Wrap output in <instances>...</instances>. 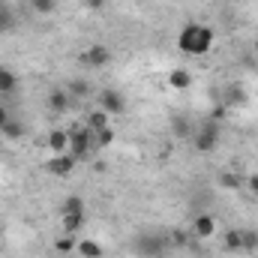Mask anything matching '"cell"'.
Instances as JSON below:
<instances>
[{
  "mask_svg": "<svg viewBox=\"0 0 258 258\" xmlns=\"http://www.w3.org/2000/svg\"><path fill=\"white\" fill-rule=\"evenodd\" d=\"M213 45V30L204 24H186L177 36V48L183 54H207Z\"/></svg>",
  "mask_w": 258,
  "mask_h": 258,
  "instance_id": "1",
  "label": "cell"
},
{
  "mask_svg": "<svg viewBox=\"0 0 258 258\" xmlns=\"http://www.w3.org/2000/svg\"><path fill=\"white\" fill-rule=\"evenodd\" d=\"M132 252L141 258H162L168 252V237L156 234V231H144L132 240Z\"/></svg>",
  "mask_w": 258,
  "mask_h": 258,
  "instance_id": "2",
  "label": "cell"
},
{
  "mask_svg": "<svg viewBox=\"0 0 258 258\" xmlns=\"http://www.w3.org/2000/svg\"><path fill=\"white\" fill-rule=\"evenodd\" d=\"M90 135H93V129L90 126H72L69 129V156H75V159H87L90 156Z\"/></svg>",
  "mask_w": 258,
  "mask_h": 258,
  "instance_id": "3",
  "label": "cell"
},
{
  "mask_svg": "<svg viewBox=\"0 0 258 258\" xmlns=\"http://www.w3.org/2000/svg\"><path fill=\"white\" fill-rule=\"evenodd\" d=\"M195 150L198 153H213L216 144H219V126L216 123H204V126L195 132Z\"/></svg>",
  "mask_w": 258,
  "mask_h": 258,
  "instance_id": "4",
  "label": "cell"
},
{
  "mask_svg": "<svg viewBox=\"0 0 258 258\" xmlns=\"http://www.w3.org/2000/svg\"><path fill=\"white\" fill-rule=\"evenodd\" d=\"M99 108H102L105 114H123V111H126V99H123L120 90L105 87V90L99 93Z\"/></svg>",
  "mask_w": 258,
  "mask_h": 258,
  "instance_id": "5",
  "label": "cell"
},
{
  "mask_svg": "<svg viewBox=\"0 0 258 258\" xmlns=\"http://www.w3.org/2000/svg\"><path fill=\"white\" fill-rule=\"evenodd\" d=\"M75 156H69V153H54L51 159H48V171L51 174H57V177H66V174H72V168H75Z\"/></svg>",
  "mask_w": 258,
  "mask_h": 258,
  "instance_id": "6",
  "label": "cell"
},
{
  "mask_svg": "<svg viewBox=\"0 0 258 258\" xmlns=\"http://www.w3.org/2000/svg\"><path fill=\"white\" fill-rule=\"evenodd\" d=\"M111 60V51L105 48V45H93V48H87L84 54H81V63L93 66V69H99V66H105Z\"/></svg>",
  "mask_w": 258,
  "mask_h": 258,
  "instance_id": "7",
  "label": "cell"
},
{
  "mask_svg": "<svg viewBox=\"0 0 258 258\" xmlns=\"http://www.w3.org/2000/svg\"><path fill=\"white\" fill-rule=\"evenodd\" d=\"M192 231H195V237H210L216 231V219L210 213H198L192 219Z\"/></svg>",
  "mask_w": 258,
  "mask_h": 258,
  "instance_id": "8",
  "label": "cell"
},
{
  "mask_svg": "<svg viewBox=\"0 0 258 258\" xmlns=\"http://www.w3.org/2000/svg\"><path fill=\"white\" fill-rule=\"evenodd\" d=\"M222 105L228 108V105H246V90L243 87H237V84H231V87H225V96H222Z\"/></svg>",
  "mask_w": 258,
  "mask_h": 258,
  "instance_id": "9",
  "label": "cell"
},
{
  "mask_svg": "<svg viewBox=\"0 0 258 258\" xmlns=\"http://www.w3.org/2000/svg\"><path fill=\"white\" fill-rule=\"evenodd\" d=\"M48 147H51V153H66V150H69V132L54 129V132L48 135Z\"/></svg>",
  "mask_w": 258,
  "mask_h": 258,
  "instance_id": "10",
  "label": "cell"
},
{
  "mask_svg": "<svg viewBox=\"0 0 258 258\" xmlns=\"http://www.w3.org/2000/svg\"><path fill=\"white\" fill-rule=\"evenodd\" d=\"M48 108H51V111H57V114H60V111H66V108H69V93L54 87V90L48 93Z\"/></svg>",
  "mask_w": 258,
  "mask_h": 258,
  "instance_id": "11",
  "label": "cell"
},
{
  "mask_svg": "<svg viewBox=\"0 0 258 258\" xmlns=\"http://www.w3.org/2000/svg\"><path fill=\"white\" fill-rule=\"evenodd\" d=\"M222 246H225L228 252H243V231H240V228H231V231L225 234Z\"/></svg>",
  "mask_w": 258,
  "mask_h": 258,
  "instance_id": "12",
  "label": "cell"
},
{
  "mask_svg": "<svg viewBox=\"0 0 258 258\" xmlns=\"http://www.w3.org/2000/svg\"><path fill=\"white\" fill-rule=\"evenodd\" d=\"M168 84H171L174 90H186V87L192 84V75H189L186 69H174V72L168 75Z\"/></svg>",
  "mask_w": 258,
  "mask_h": 258,
  "instance_id": "13",
  "label": "cell"
},
{
  "mask_svg": "<svg viewBox=\"0 0 258 258\" xmlns=\"http://www.w3.org/2000/svg\"><path fill=\"white\" fill-rule=\"evenodd\" d=\"M15 87H18L15 72H12V69H6V66H0V93H12Z\"/></svg>",
  "mask_w": 258,
  "mask_h": 258,
  "instance_id": "14",
  "label": "cell"
},
{
  "mask_svg": "<svg viewBox=\"0 0 258 258\" xmlns=\"http://www.w3.org/2000/svg\"><path fill=\"white\" fill-rule=\"evenodd\" d=\"M75 249H78L84 258H102V246H99L96 240H78Z\"/></svg>",
  "mask_w": 258,
  "mask_h": 258,
  "instance_id": "15",
  "label": "cell"
},
{
  "mask_svg": "<svg viewBox=\"0 0 258 258\" xmlns=\"http://www.w3.org/2000/svg\"><path fill=\"white\" fill-rule=\"evenodd\" d=\"M108 117H111V114H105L102 108H99V111H90V117H87V126L93 129V132H99V129L108 126Z\"/></svg>",
  "mask_w": 258,
  "mask_h": 258,
  "instance_id": "16",
  "label": "cell"
},
{
  "mask_svg": "<svg viewBox=\"0 0 258 258\" xmlns=\"http://www.w3.org/2000/svg\"><path fill=\"white\" fill-rule=\"evenodd\" d=\"M81 225H84V213H66L63 216V231L66 234H75Z\"/></svg>",
  "mask_w": 258,
  "mask_h": 258,
  "instance_id": "17",
  "label": "cell"
},
{
  "mask_svg": "<svg viewBox=\"0 0 258 258\" xmlns=\"http://www.w3.org/2000/svg\"><path fill=\"white\" fill-rule=\"evenodd\" d=\"M219 186L240 189V186H243V177H240V174H234V171H222V174H219Z\"/></svg>",
  "mask_w": 258,
  "mask_h": 258,
  "instance_id": "18",
  "label": "cell"
},
{
  "mask_svg": "<svg viewBox=\"0 0 258 258\" xmlns=\"http://www.w3.org/2000/svg\"><path fill=\"white\" fill-rule=\"evenodd\" d=\"M30 9L39 12V15H51L57 9V0H30Z\"/></svg>",
  "mask_w": 258,
  "mask_h": 258,
  "instance_id": "19",
  "label": "cell"
},
{
  "mask_svg": "<svg viewBox=\"0 0 258 258\" xmlns=\"http://www.w3.org/2000/svg\"><path fill=\"white\" fill-rule=\"evenodd\" d=\"M66 213H84V201H81V195H69L63 201V216Z\"/></svg>",
  "mask_w": 258,
  "mask_h": 258,
  "instance_id": "20",
  "label": "cell"
},
{
  "mask_svg": "<svg viewBox=\"0 0 258 258\" xmlns=\"http://www.w3.org/2000/svg\"><path fill=\"white\" fill-rule=\"evenodd\" d=\"M69 93L84 99V96L90 93V84H87V81H81V78H72V81H69Z\"/></svg>",
  "mask_w": 258,
  "mask_h": 258,
  "instance_id": "21",
  "label": "cell"
},
{
  "mask_svg": "<svg viewBox=\"0 0 258 258\" xmlns=\"http://www.w3.org/2000/svg\"><path fill=\"white\" fill-rule=\"evenodd\" d=\"M255 249H258V231L246 228L243 231V252H255Z\"/></svg>",
  "mask_w": 258,
  "mask_h": 258,
  "instance_id": "22",
  "label": "cell"
},
{
  "mask_svg": "<svg viewBox=\"0 0 258 258\" xmlns=\"http://www.w3.org/2000/svg\"><path fill=\"white\" fill-rule=\"evenodd\" d=\"M12 27H15V15L6 6H0V33H9Z\"/></svg>",
  "mask_w": 258,
  "mask_h": 258,
  "instance_id": "23",
  "label": "cell"
},
{
  "mask_svg": "<svg viewBox=\"0 0 258 258\" xmlns=\"http://www.w3.org/2000/svg\"><path fill=\"white\" fill-rule=\"evenodd\" d=\"M75 246H78V243H75V237H72V234H63V237H60V240L54 243V249H57L60 255H66V252H72Z\"/></svg>",
  "mask_w": 258,
  "mask_h": 258,
  "instance_id": "24",
  "label": "cell"
},
{
  "mask_svg": "<svg viewBox=\"0 0 258 258\" xmlns=\"http://www.w3.org/2000/svg\"><path fill=\"white\" fill-rule=\"evenodd\" d=\"M0 132H3L6 138H21V135H24V126H21L18 120H9V123H6V126L0 129Z\"/></svg>",
  "mask_w": 258,
  "mask_h": 258,
  "instance_id": "25",
  "label": "cell"
},
{
  "mask_svg": "<svg viewBox=\"0 0 258 258\" xmlns=\"http://www.w3.org/2000/svg\"><path fill=\"white\" fill-rule=\"evenodd\" d=\"M111 141H114V132H111V126H105V129H99V132H96V144H99V147H108Z\"/></svg>",
  "mask_w": 258,
  "mask_h": 258,
  "instance_id": "26",
  "label": "cell"
},
{
  "mask_svg": "<svg viewBox=\"0 0 258 258\" xmlns=\"http://www.w3.org/2000/svg\"><path fill=\"white\" fill-rule=\"evenodd\" d=\"M174 132H177L180 138L189 135V120H186V117H177V120H174Z\"/></svg>",
  "mask_w": 258,
  "mask_h": 258,
  "instance_id": "27",
  "label": "cell"
},
{
  "mask_svg": "<svg viewBox=\"0 0 258 258\" xmlns=\"http://www.w3.org/2000/svg\"><path fill=\"white\" fill-rule=\"evenodd\" d=\"M84 6L93 9V12H99V9H105V0H84Z\"/></svg>",
  "mask_w": 258,
  "mask_h": 258,
  "instance_id": "28",
  "label": "cell"
},
{
  "mask_svg": "<svg viewBox=\"0 0 258 258\" xmlns=\"http://www.w3.org/2000/svg\"><path fill=\"white\" fill-rule=\"evenodd\" d=\"M6 123H9V111H6V108L0 105V129L6 126Z\"/></svg>",
  "mask_w": 258,
  "mask_h": 258,
  "instance_id": "29",
  "label": "cell"
},
{
  "mask_svg": "<svg viewBox=\"0 0 258 258\" xmlns=\"http://www.w3.org/2000/svg\"><path fill=\"white\" fill-rule=\"evenodd\" d=\"M171 240H174V243H177V246H186V234H180V231H177V234H174V237H171Z\"/></svg>",
  "mask_w": 258,
  "mask_h": 258,
  "instance_id": "30",
  "label": "cell"
},
{
  "mask_svg": "<svg viewBox=\"0 0 258 258\" xmlns=\"http://www.w3.org/2000/svg\"><path fill=\"white\" fill-rule=\"evenodd\" d=\"M246 183H249V189H252V192L258 195V174H252V177H249V180H246Z\"/></svg>",
  "mask_w": 258,
  "mask_h": 258,
  "instance_id": "31",
  "label": "cell"
},
{
  "mask_svg": "<svg viewBox=\"0 0 258 258\" xmlns=\"http://www.w3.org/2000/svg\"><path fill=\"white\" fill-rule=\"evenodd\" d=\"M255 54H258V39H255Z\"/></svg>",
  "mask_w": 258,
  "mask_h": 258,
  "instance_id": "32",
  "label": "cell"
},
{
  "mask_svg": "<svg viewBox=\"0 0 258 258\" xmlns=\"http://www.w3.org/2000/svg\"><path fill=\"white\" fill-rule=\"evenodd\" d=\"M0 240H3V231H0Z\"/></svg>",
  "mask_w": 258,
  "mask_h": 258,
  "instance_id": "33",
  "label": "cell"
}]
</instances>
